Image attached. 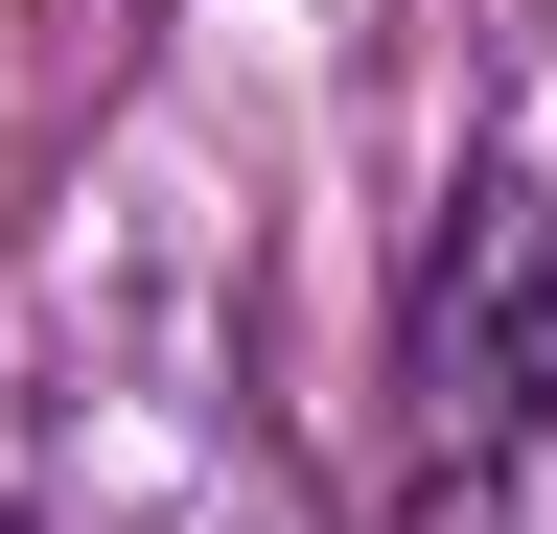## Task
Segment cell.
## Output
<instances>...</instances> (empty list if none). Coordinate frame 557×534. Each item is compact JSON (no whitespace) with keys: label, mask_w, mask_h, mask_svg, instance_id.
<instances>
[{"label":"cell","mask_w":557,"mask_h":534,"mask_svg":"<svg viewBox=\"0 0 557 534\" xmlns=\"http://www.w3.org/2000/svg\"><path fill=\"white\" fill-rule=\"evenodd\" d=\"M395 534H557V186L465 163L395 280Z\"/></svg>","instance_id":"6da1fadb"},{"label":"cell","mask_w":557,"mask_h":534,"mask_svg":"<svg viewBox=\"0 0 557 534\" xmlns=\"http://www.w3.org/2000/svg\"><path fill=\"white\" fill-rule=\"evenodd\" d=\"M0 534H24V511H0Z\"/></svg>","instance_id":"7a4b0ae2"}]
</instances>
